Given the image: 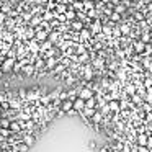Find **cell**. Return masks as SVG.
<instances>
[{
  "label": "cell",
  "mask_w": 152,
  "mask_h": 152,
  "mask_svg": "<svg viewBox=\"0 0 152 152\" xmlns=\"http://www.w3.org/2000/svg\"><path fill=\"white\" fill-rule=\"evenodd\" d=\"M106 105H108V110H110V111L119 113V102H118V100H110Z\"/></svg>",
  "instance_id": "cell-9"
},
{
  "label": "cell",
  "mask_w": 152,
  "mask_h": 152,
  "mask_svg": "<svg viewBox=\"0 0 152 152\" xmlns=\"http://www.w3.org/2000/svg\"><path fill=\"white\" fill-rule=\"evenodd\" d=\"M142 100H144V103H149V105H152V92H151V90H147V93H145V96H144Z\"/></svg>",
  "instance_id": "cell-19"
},
{
  "label": "cell",
  "mask_w": 152,
  "mask_h": 152,
  "mask_svg": "<svg viewBox=\"0 0 152 152\" xmlns=\"http://www.w3.org/2000/svg\"><path fill=\"white\" fill-rule=\"evenodd\" d=\"M17 96H18V100H28V92H26V88H23L21 87L20 90H17Z\"/></svg>",
  "instance_id": "cell-14"
},
{
  "label": "cell",
  "mask_w": 152,
  "mask_h": 152,
  "mask_svg": "<svg viewBox=\"0 0 152 152\" xmlns=\"http://www.w3.org/2000/svg\"><path fill=\"white\" fill-rule=\"evenodd\" d=\"M131 103H132V105H139V106H141L142 105V98H141V96H139V95H132L131 96Z\"/></svg>",
  "instance_id": "cell-17"
},
{
  "label": "cell",
  "mask_w": 152,
  "mask_h": 152,
  "mask_svg": "<svg viewBox=\"0 0 152 152\" xmlns=\"http://www.w3.org/2000/svg\"><path fill=\"white\" fill-rule=\"evenodd\" d=\"M59 110H61V111H64V113L70 111V110H72V102H70V100H66V102H61Z\"/></svg>",
  "instance_id": "cell-10"
},
{
  "label": "cell",
  "mask_w": 152,
  "mask_h": 152,
  "mask_svg": "<svg viewBox=\"0 0 152 152\" xmlns=\"http://www.w3.org/2000/svg\"><path fill=\"white\" fill-rule=\"evenodd\" d=\"M145 147H147L149 151L152 149V136H151V137H147V144H145Z\"/></svg>",
  "instance_id": "cell-22"
},
{
  "label": "cell",
  "mask_w": 152,
  "mask_h": 152,
  "mask_svg": "<svg viewBox=\"0 0 152 152\" xmlns=\"http://www.w3.org/2000/svg\"><path fill=\"white\" fill-rule=\"evenodd\" d=\"M21 142H23L26 147H31V145L36 142V137H34L33 134H30V132H26V134H23V137H21Z\"/></svg>",
  "instance_id": "cell-4"
},
{
  "label": "cell",
  "mask_w": 152,
  "mask_h": 152,
  "mask_svg": "<svg viewBox=\"0 0 152 152\" xmlns=\"http://www.w3.org/2000/svg\"><path fill=\"white\" fill-rule=\"evenodd\" d=\"M21 72H23V75H25V77H31L33 74H36V70H34L33 64H26V66H23Z\"/></svg>",
  "instance_id": "cell-7"
},
{
  "label": "cell",
  "mask_w": 152,
  "mask_h": 152,
  "mask_svg": "<svg viewBox=\"0 0 152 152\" xmlns=\"http://www.w3.org/2000/svg\"><path fill=\"white\" fill-rule=\"evenodd\" d=\"M102 123H103V115L98 111V110H96V111L93 113V116L90 118V124H98L100 126Z\"/></svg>",
  "instance_id": "cell-6"
},
{
  "label": "cell",
  "mask_w": 152,
  "mask_h": 152,
  "mask_svg": "<svg viewBox=\"0 0 152 152\" xmlns=\"http://www.w3.org/2000/svg\"><path fill=\"white\" fill-rule=\"evenodd\" d=\"M93 92L90 88H85V87H82V88H79L77 90V98H80V100H83V102H87V100H90V98H93Z\"/></svg>",
  "instance_id": "cell-1"
},
{
  "label": "cell",
  "mask_w": 152,
  "mask_h": 152,
  "mask_svg": "<svg viewBox=\"0 0 152 152\" xmlns=\"http://www.w3.org/2000/svg\"><path fill=\"white\" fill-rule=\"evenodd\" d=\"M21 69H23V64L21 62H15V66H13V69H12V72H15V74H18V72H21Z\"/></svg>",
  "instance_id": "cell-18"
},
{
  "label": "cell",
  "mask_w": 152,
  "mask_h": 152,
  "mask_svg": "<svg viewBox=\"0 0 152 152\" xmlns=\"http://www.w3.org/2000/svg\"><path fill=\"white\" fill-rule=\"evenodd\" d=\"M66 115H69V116H75V115H79V113H77V111H75V110H74V108H72V110H70V111H67V113H66Z\"/></svg>",
  "instance_id": "cell-23"
},
{
  "label": "cell",
  "mask_w": 152,
  "mask_h": 152,
  "mask_svg": "<svg viewBox=\"0 0 152 152\" xmlns=\"http://www.w3.org/2000/svg\"><path fill=\"white\" fill-rule=\"evenodd\" d=\"M56 64H57L56 57H49V59L44 61V67H46V69H54V67H56Z\"/></svg>",
  "instance_id": "cell-13"
},
{
  "label": "cell",
  "mask_w": 152,
  "mask_h": 152,
  "mask_svg": "<svg viewBox=\"0 0 152 152\" xmlns=\"http://www.w3.org/2000/svg\"><path fill=\"white\" fill-rule=\"evenodd\" d=\"M4 4H5V2H2V0H0V10H2V7H4Z\"/></svg>",
  "instance_id": "cell-25"
},
{
  "label": "cell",
  "mask_w": 152,
  "mask_h": 152,
  "mask_svg": "<svg viewBox=\"0 0 152 152\" xmlns=\"http://www.w3.org/2000/svg\"><path fill=\"white\" fill-rule=\"evenodd\" d=\"M66 70H67V67L64 66L62 62H57V64H56V67L53 69V74H54V75H59V74H64Z\"/></svg>",
  "instance_id": "cell-11"
},
{
  "label": "cell",
  "mask_w": 152,
  "mask_h": 152,
  "mask_svg": "<svg viewBox=\"0 0 152 152\" xmlns=\"http://www.w3.org/2000/svg\"><path fill=\"white\" fill-rule=\"evenodd\" d=\"M64 83H66V87H72V85H75V83H77V79L74 75H69V77H66V82H64Z\"/></svg>",
  "instance_id": "cell-16"
},
{
  "label": "cell",
  "mask_w": 152,
  "mask_h": 152,
  "mask_svg": "<svg viewBox=\"0 0 152 152\" xmlns=\"http://www.w3.org/2000/svg\"><path fill=\"white\" fill-rule=\"evenodd\" d=\"M145 144H147V136H145L144 132L136 136V145H144L145 147Z\"/></svg>",
  "instance_id": "cell-12"
},
{
  "label": "cell",
  "mask_w": 152,
  "mask_h": 152,
  "mask_svg": "<svg viewBox=\"0 0 152 152\" xmlns=\"http://www.w3.org/2000/svg\"><path fill=\"white\" fill-rule=\"evenodd\" d=\"M88 149L90 151H96V141H88Z\"/></svg>",
  "instance_id": "cell-20"
},
{
  "label": "cell",
  "mask_w": 152,
  "mask_h": 152,
  "mask_svg": "<svg viewBox=\"0 0 152 152\" xmlns=\"http://www.w3.org/2000/svg\"><path fill=\"white\" fill-rule=\"evenodd\" d=\"M8 129H10L12 134H20L21 126H20V123H18V121H10V126H8Z\"/></svg>",
  "instance_id": "cell-8"
},
{
  "label": "cell",
  "mask_w": 152,
  "mask_h": 152,
  "mask_svg": "<svg viewBox=\"0 0 152 152\" xmlns=\"http://www.w3.org/2000/svg\"><path fill=\"white\" fill-rule=\"evenodd\" d=\"M149 152H152V149H151V151H149Z\"/></svg>",
  "instance_id": "cell-26"
},
{
  "label": "cell",
  "mask_w": 152,
  "mask_h": 152,
  "mask_svg": "<svg viewBox=\"0 0 152 152\" xmlns=\"http://www.w3.org/2000/svg\"><path fill=\"white\" fill-rule=\"evenodd\" d=\"M100 152H111V147H110V144H105L102 149H100Z\"/></svg>",
  "instance_id": "cell-21"
},
{
  "label": "cell",
  "mask_w": 152,
  "mask_h": 152,
  "mask_svg": "<svg viewBox=\"0 0 152 152\" xmlns=\"http://www.w3.org/2000/svg\"><path fill=\"white\" fill-rule=\"evenodd\" d=\"M118 30H119V34H121L123 38H128L129 34H131V25L121 21V23L118 25Z\"/></svg>",
  "instance_id": "cell-3"
},
{
  "label": "cell",
  "mask_w": 152,
  "mask_h": 152,
  "mask_svg": "<svg viewBox=\"0 0 152 152\" xmlns=\"http://www.w3.org/2000/svg\"><path fill=\"white\" fill-rule=\"evenodd\" d=\"M72 108L75 110L77 113H82L83 108H85V102H83V100H80V98H75L72 102Z\"/></svg>",
  "instance_id": "cell-5"
},
{
  "label": "cell",
  "mask_w": 152,
  "mask_h": 152,
  "mask_svg": "<svg viewBox=\"0 0 152 152\" xmlns=\"http://www.w3.org/2000/svg\"><path fill=\"white\" fill-rule=\"evenodd\" d=\"M15 62H17L15 59H7V57H5V59H4V62H2V66H0L2 72H4V74H5V72H12V69H13Z\"/></svg>",
  "instance_id": "cell-2"
},
{
  "label": "cell",
  "mask_w": 152,
  "mask_h": 152,
  "mask_svg": "<svg viewBox=\"0 0 152 152\" xmlns=\"http://www.w3.org/2000/svg\"><path fill=\"white\" fill-rule=\"evenodd\" d=\"M85 108H90V110H96V98L93 96V98L87 100L85 102Z\"/></svg>",
  "instance_id": "cell-15"
},
{
  "label": "cell",
  "mask_w": 152,
  "mask_h": 152,
  "mask_svg": "<svg viewBox=\"0 0 152 152\" xmlns=\"http://www.w3.org/2000/svg\"><path fill=\"white\" fill-rule=\"evenodd\" d=\"M145 116H147V118H145V119H147L149 123H152V111H151V113H147V115H145Z\"/></svg>",
  "instance_id": "cell-24"
}]
</instances>
